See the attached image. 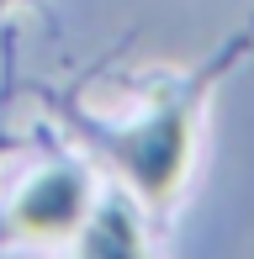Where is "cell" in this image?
<instances>
[{
  "mask_svg": "<svg viewBox=\"0 0 254 259\" xmlns=\"http://www.w3.org/2000/svg\"><path fill=\"white\" fill-rule=\"evenodd\" d=\"M196 90L191 85L180 101H159L154 116H148L138 133H122L111 138V154H117L133 180L143 185L148 201H164L175 191V175H180V159H186V133H191V106H196Z\"/></svg>",
  "mask_w": 254,
  "mask_h": 259,
  "instance_id": "1",
  "label": "cell"
},
{
  "mask_svg": "<svg viewBox=\"0 0 254 259\" xmlns=\"http://www.w3.org/2000/svg\"><path fill=\"white\" fill-rule=\"evenodd\" d=\"M79 259H143V249H138V228L133 217H127V206H101L96 222L85 228V249H79Z\"/></svg>",
  "mask_w": 254,
  "mask_h": 259,
  "instance_id": "3",
  "label": "cell"
},
{
  "mask_svg": "<svg viewBox=\"0 0 254 259\" xmlns=\"http://www.w3.org/2000/svg\"><path fill=\"white\" fill-rule=\"evenodd\" d=\"M85 217V180L74 169H48L43 180L27 185V196L11 211V228L16 233H37V238H53V233H69Z\"/></svg>",
  "mask_w": 254,
  "mask_h": 259,
  "instance_id": "2",
  "label": "cell"
},
{
  "mask_svg": "<svg viewBox=\"0 0 254 259\" xmlns=\"http://www.w3.org/2000/svg\"><path fill=\"white\" fill-rule=\"evenodd\" d=\"M6 6H11V0H0V11H6Z\"/></svg>",
  "mask_w": 254,
  "mask_h": 259,
  "instance_id": "4",
  "label": "cell"
}]
</instances>
